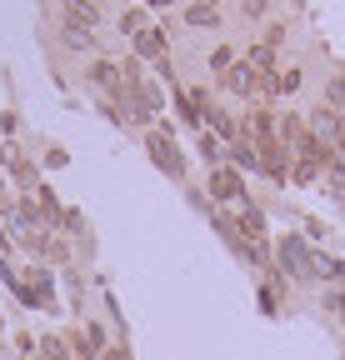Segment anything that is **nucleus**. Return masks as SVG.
Instances as JSON below:
<instances>
[{
	"label": "nucleus",
	"instance_id": "obj_15",
	"mask_svg": "<svg viewBox=\"0 0 345 360\" xmlns=\"http://www.w3.org/2000/svg\"><path fill=\"white\" fill-rule=\"evenodd\" d=\"M325 101L335 105V115H345V75H330V85H325Z\"/></svg>",
	"mask_w": 345,
	"mask_h": 360
},
{
	"label": "nucleus",
	"instance_id": "obj_19",
	"mask_svg": "<svg viewBox=\"0 0 345 360\" xmlns=\"http://www.w3.org/2000/svg\"><path fill=\"white\" fill-rule=\"evenodd\" d=\"M210 65H215V70L226 75V70H230V51H215V56H210Z\"/></svg>",
	"mask_w": 345,
	"mask_h": 360
},
{
	"label": "nucleus",
	"instance_id": "obj_11",
	"mask_svg": "<svg viewBox=\"0 0 345 360\" xmlns=\"http://www.w3.org/2000/svg\"><path fill=\"white\" fill-rule=\"evenodd\" d=\"M136 51H141V56H165V35H160L155 25H145V30L136 35Z\"/></svg>",
	"mask_w": 345,
	"mask_h": 360
},
{
	"label": "nucleus",
	"instance_id": "obj_17",
	"mask_svg": "<svg viewBox=\"0 0 345 360\" xmlns=\"http://www.w3.org/2000/svg\"><path fill=\"white\" fill-rule=\"evenodd\" d=\"M325 170H330V186H335V191H345V155H335Z\"/></svg>",
	"mask_w": 345,
	"mask_h": 360
},
{
	"label": "nucleus",
	"instance_id": "obj_3",
	"mask_svg": "<svg viewBox=\"0 0 345 360\" xmlns=\"http://www.w3.org/2000/svg\"><path fill=\"white\" fill-rule=\"evenodd\" d=\"M65 20L91 35V25L100 20V6H96V0H65Z\"/></svg>",
	"mask_w": 345,
	"mask_h": 360
},
{
	"label": "nucleus",
	"instance_id": "obj_10",
	"mask_svg": "<svg viewBox=\"0 0 345 360\" xmlns=\"http://www.w3.org/2000/svg\"><path fill=\"white\" fill-rule=\"evenodd\" d=\"M230 160H235V170H255V165H261V150H255L245 135H240V141L230 146Z\"/></svg>",
	"mask_w": 345,
	"mask_h": 360
},
{
	"label": "nucleus",
	"instance_id": "obj_23",
	"mask_svg": "<svg viewBox=\"0 0 345 360\" xmlns=\"http://www.w3.org/2000/svg\"><path fill=\"white\" fill-rule=\"evenodd\" d=\"M96 6H100V0H96Z\"/></svg>",
	"mask_w": 345,
	"mask_h": 360
},
{
	"label": "nucleus",
	"instance_id": "obj_5",
	"mask_svg": "<svg viewBox=\"0 0 345 360\" xmlns=\"http://www.w3.org/2000/svg\"><path fill=\"white\" fill-rule=\"evenodd\" d=\"M340 130H345V125H340L335 110H315V115H311V135H320V141H340Z\"/></svg>",
	"mask_w": 345,
	"mask_h": 360
},
{
	"label": "nucleus",
	"instance_id": "obj_22",
	"mask_svg": "<svg viewBox=\"0 0 345 360\" xmlns=\"http://www.w3.org/2000/svg\"><path fill=\"white\" fill-rule=\"evenodd\" d=\"M150 6H170V0H150Z\"/></svg>",
	"mask_w": 345,
	"mask_h": 360
},
{
	"label": "nucleus",
	"instance_id": "obj_18",
	"mask_svg": "<svg viewBox=\"0 0 345 360\" xmlns=\"http://www.w3.org/2000/svg\"><path fill=\"white\" fill-rule=\"evenodd\" d=\"M100 350V326H85V345H80V355H96Z\"/></svg>",
	"mask_w": 345,
	"mask_h": 360
},
{
	"label": "nucleus",
	"instance_id": "obj_16",
	"mask_svg": "<svg viewBox=\"0 0 345 360\" xmlns=\"http://www.w3.org/2000/svg\"><path fill=\"white\" fill-rule=\"evenodd\" d=\"M120 30H125V35L136 40V35L145 30V15H141V11H125V15H120Z\"/></svg>",
	"mask_w": 345,
	"mask_h": 360
},
{
	"label": "nucleus",
	"instance_id": "obj_2",
	"mask_svg": "<svg viewBox=\"0 0 345 360\" xmlns=\"http://www.w3.org/2000/svg\"><path fill=\"white\" fill-rule=\"evenodd\" d=\"M210 195H215V200H235V205H240V200H245L240 170H235V165H221V170L210 175Z\"/></svg>",
	"mask_w": 345,
	"mask_h": 360
},
{
	"label": "nucleus",
	"instance_id": "obj_1",
	"mask_svg": "<svg viewBox=\"0 0 345 360\" xmlns=\"http://www.w3.org/2000/svg\"><path fill=\"white\" fill-rule=\"evenodd\" d=\"M145 150H150V160L165 170V175H185V160H181V150H176V141H170L165 130H150V141H145Z\"/></svg>",
	"mask_w": 345,
	"mask_h": 360
},
{
	"label": "nucleus",
	"instance_id": "obj_13",
	"mask_svg": "<svg viewBox=\"0 0 345 360\" xmlns=\"http://www.w3.org/2000/svg\"><path fill=\"white\" fill-rule=\"evenodd\" d=\"M320 170L325 165H315V160H295L290 165V180H295V186H311V180H320Z\"/></svg>",
	"mask_w": 345,
	"mask_h": 360
},
{
	"label": "nucleus",
	"instance_id": "obj_4",
	"mask_svg": "<svg viewBox=\"0 0 345 360\" xmlns=\"http://www.w3.org/2000/svg\"><path fill=\"white\" fill-rule=\"evenodd\" d=\"M280 255H285V265L295 270V276H311V255H306V240L285 236V240H280Z\"/></svg>",
	"mask_w": 345,
	"mask_h": 360
},
{
	"label": "nucleus",
	"instance_id": "obj_14",
	"mask_svg": "<svg viewBox=\"0 0 345 360\" xmlns=\"http://www.w3.org/2000/svg\"><path fill=\"white\" fill-rule=\"evenodd\" d=\"M311 276L335 281V276H340V260H330V255H311Z\"/></svg>",
	"mask_w": 345,
	"mask_h": 360
},
{
	"label": "nucleus",
	"instance_id": "obj_20",
	"mask_svg": "<svg viewBox=\"0 0 345 360\" xmlns=\"http://www.w3.org/2000/svg\"><path fill=\"white\" fill-rule=\"evenodd\" d=\"M295 85H300V75H295V70H285V75L275 80V90H295Z\"/></svg>",
	"mask_w": 345,
	"mask_h": 360
},
{
	"label": "nucleus",
	"instance_id": "obj_9",
	"mask_svg": "<svg viewBox=\"0 0 345 360\" xmlns=\"http://www.w3.org/2000/svg\"><path fill=\"white\" fill-rule=\"evenodd\" d=\"M91 75H96V85H105V90H110V96H120V90H125V80H120V70H115L110 60H96V65H91Z\"/></svg>",
	"mask_w": 345,
	"mask_h": 360
},
{
	"label": "nucleus",
	"instance_id": "obj_12",
	"mask_svg": "<svg viewBox=\"0 0 345 360\" xmlns=\"http://www.w3.org/2000/svg\"><path fill=\"white\" fill-rule=\"evenodd\" d=\"M250 85H255V70H250V65H230V70H226V90H235V96H245Z\"/></svg>",
	"mask_w": 345,
	"mask_h": 360
},
{
	"label": "nucleus",
	"instance_id": "obj_8",
	"mask_svg": "<svg viewBox=\"0 0 345 360\" xmlns=\"http://www.w3.org/2000/svg\"><path fill=\"white\" fill-rule=\"evenodd\" d=\"M245 65H250L255 75H266V80H271V70H275V51H271V45H250Z\"/></svg>",
	"mask_w": 345,
	"mask_h": 360
},
{
	"label": "nucleus",
	"instance_id": "obj_7",
	"mask_svg": "<svg viewBox=\"0 0 345 360\" xmlns=\"http://www.w3.org/2000/svg\"><path fill=\"white\" fill-rule=\"evenodd\" d=\"M240 231H245V240H261L266 236V215L255 205H245V200H240Z\"/></svg>",
	"mask_w": 345,
	"mask_h": 360
},
{
	"label": "nucleus",
	"instance_id": "obj_6",
	"mask_svg": "<svg viewBox=\"0 0 345 360\" xmlns=\"http://www.w3.org/2000/svg\"><path fill=\"white\" fill-rule=\"evenodd\" d=\"M215 20H221V11H215V0H195V6L185 11V25H195V30H210Z\"/></svg>",
	"mask_w": 345,
	"mask_h": 360
},
{
	"label": "nucleus",
	"instance_id": "obj_21",
	"mask_svg": "<svg viewBox=\"0 0 345 360\" xmlns=\"http://www.w3.org/2000/svg\"><path fill=\"white\" fill-rule=\"evenodd\" d=\"M266 11V0H245V15H261Z\"/></svg>",
	"mask_w": 345,
	"mask_h": 360
}]
</instances>
